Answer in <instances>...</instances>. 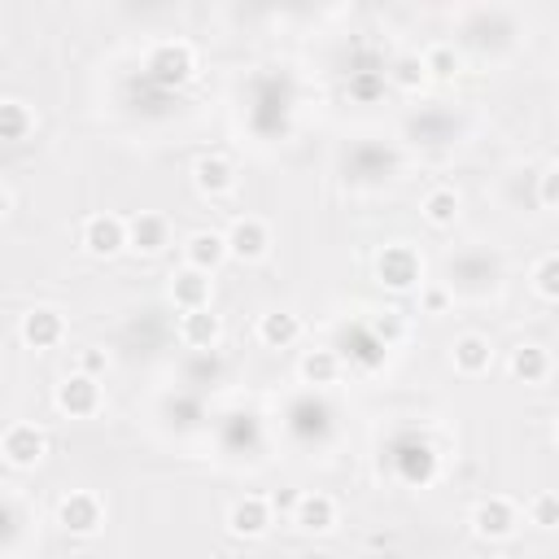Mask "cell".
Listing matches in <instances>:
<instances>
[{"mask_svg":"<svg viewBox=\"0 0 559 559\" xmlns=\"http://www.w3.org/2000/svg\"><path fill=\"white\" fill-rule=\"evenodd\" d=\"M166 245H170V223H166L162 214L140 210V214L127 218V249H131V253L157 258V253H166Z\"/></svg>","mask_w":559,"mask_h":559,"instance_id":"11","label":"cell"},{"mask_svg":"<svg viewBox=\"0 0 559 559\" xmlns=\"http://www.w3.org/2000/svg\"><path fill=\"white\" fill-rule=\"evenodd\" d=\"M227 262V245H223V231H192L183 240V266L201 271V275H214L218 266Z\"/></svg>","mask_w":559,"mask_h":559,"instance_id":"17","label":"cell"},{"mask_svg":"<svg viewBox=\"0 0 559 559\" xmlns=\"http://www.w3.org/2000/svg\"><path fill=\"white\" fill-rule=\"evenodd\" d=\"M389 83L402 87V92H419L428 83V70H424V57L419 52H397L393 66H389Z\"/></svg>","mask_w":559,"mask_h":559,"instance_id":"24","label":"cell"},{"mask_svg":"<svg viewBox=\"0 0 559 559\" xmlns=\"http://www.w3.org/2000/svg\"><path fill=\"white\" fill-rule=\"evenodd\" d=\"M297 336H301V319H297L293 310H266V314L258 319V341H262L266 349H288Z\"/></svg>","mask_w":559,"mask_h":559,"instance_id":"19","label":"cell"},{"mask_svg":"<svg viewBox=\"0 0 559 559\" xmlns=\"http://www.w3.org/2000/svg\"><path fill=\"white\" fill-rule=\"evenodd\" d=\"M179 341L192 349V354H210L218 341H223V319L210 310H188L179 314Z\"/></svg>","mask_w":559,"mask_h":559,"instance_id":"16","label":"cell"},{"mask_svg":"<svg viewBox=\"0 0 559 559\" xmlns=\"http://www.w3.org/2000/svg\"><path fill=\"white\" fill-rule=\"evenodd\" d=\"M44 454H48V432L39 428V424H26V419H17V424H9L4 432H0V459L9 463V467H39L44 463Z\"/></svg>","mask_w":559,"mask_h":559,"instance_id":"4","label":"cell"},{"mask_svg":"<svg viewBox=\"0 0 559 559\" xmlns=\"http://www.w3.org/2000/svg\"><path fill=\"white\" fill-rule=\"evenodd\" d=\"M507 371H511V380L546 384V380H550V349H546V345L524 341V345H515V349L507 354Z\"/></svg>","mask_w":559,"mask_h":559,"instance_id":"18","label":"cell"},{"mask_svg":"<svg viewBox=\"0 0 559 559\" xmlns=\"http://www.w3.org/2000/svg\"><path fill=\"white\" fill-rule=\"evenodd\" d=\"M376 280H380L384 288H393V293L419 288V280H424V258H419V249H411L406 240L384 245V249L376 253Z\"/></svg>","mask_w":559,"mask_h":559,"instance_id":"1","label":"cell"},{"mask_svg":"<svg viewBox=\"0 0 559 559\" xmlns=\"http://www.w3.org/2000/svg\"><path fill=\"white\" fill-rule=\"evenodd\" d=\"M537 205L542 210H555L559 205V166L555 162L542 166V175H537Z\"/></svg>","mask_w":559,"mask_h":559,"instance_id":"28","label":"cell"},{"mask_svg":"<svg viewBox=\"0 0 559 559\" xmlns=\"http://www.w3.org/2000/svg\"><path fill=\"white\" fill-rule=\"evenodd\" d=\"M419 57H424L428 79H454V74H459V52H454V44H432V48H424Z\"/></svg>","mask_w":559,"mask_h":559,"instance_id":"26","label":"cell"},{"mask_svg":"<svg viewBox=\"0 0 559 559\" xmlns=\"http://www.w3.org/2000/svg\"><path fill=\"white\" fill-rule=\"evenodd\" d=\"M336 498L332 493H323V489H306V493H297V502H293V524L301 528V533H332L336 528Z\"/></svg>","mask_w":559,"mask_h":559,"instance_id":"12","label":"cell"},{"mask_svg":"<svg viewBox=\"0 0 559 559\" xmlns=\"http://www.w3.org/2000/svg\"><path fill=\"white\" fill-rule=\"evenodd\" d=\"M17 336L26 349H57L66 341V314L57 306H35L17 319Z\"/></svg>","mask_w":559,"mask_h":559,"instance_id":"9","label":"cell"},{"mask_svg":"<svg viewBox=\"0 0 559 559\" xmlns=\"http://www.w3.org/2000/svg\"><path fill=\"white\" fill-rule=\"evenodd\" d=\"M419 214H424V223L437 227V231L454 227V223H459V192H454V188H432V192H424Z\"/></svg>","mask_w":559,"mask_h":559,"instance_id":"22","label":"cell"},{"mask_svg":"<svg viewBox=\"0 0 559 559\" xmlns=\"http://www.w3.org/2000/svg\"><path fill=\"white\" fill-rule=\"evenodd\" d=\"M109 371V354L105 349H79V376H92V380H100Z\"/></svg>","mask_w":559,"mask_h":559,"instance_id":"29","label":"cell"},{"mask_svg":"<svg viewBox=\"0 0 559 559\" xmlns=\"http://www.w3.org/2000/svg\"><path fill=\"white\" fill-rule=\"evenodd\" d=\"M79 245L92 253V258H118L127 249V218L118 214H87L83 218V231H79Z\"/></svg>","mask_w":559,"mask_h":559,"instance_id":"7","label":"cell"},{"mask_svg":"<svg viewBox=\"0 0 559 559\" xmlns=\"http://www.w3.org/2000/svg\"><path fill=\"white\" fill-rule=\"evenodd\" d=\"M533 293L542 301H559V253H542L533 262Z\"/></svg>","mask_w":559,"mask_h":559,"instance_id":"25","label":"cell"},{"mask_svg":"<svg viewBox=\"0 0 559 559\" xmlns=\"http://www.w3.org/2000/svg\"><path fill=\"white\" fill-rule=\"evenodd\" d=\"M271 524H275V511H271L266 493H245V498H236L231 511H227V528H231L236 537H245V542L266 537Z\"/></svg>","mask_w":559,"mask_h":559,"instance_id":"10","label":"cell"},{"mask_svg":"<svg viewBox=\"0 0 559 559\" xmlns=\"http://www.w3.org/2000/svg\"><path fill=\"white\" fill-rule=\"evenodd\" d=\"M57 524H61L70 537H96L100 524H105V502H100L92 489H70V493L57 502Z\"/></svg>","mask_w":559,"mask_h":559,"instance_id":"5","label":"cell"},{"mask_svg":"<svg viewBox=\"0 0 559 559\" xmlns=\"http://www.w3.org/2000/svg\"><path fill=\"white\" fill-rule=\"evenodd\" d=\"M35 131V109L17 96H0V144H22Z\"/></svg>","mask_w":559,"mask_h":559,"instance_id":"20","label":"cell"},{"mask_svg":"<svg viewBox=\"0 0 559 559\" xmlns=\"http://www.w3.org/2000/svg\"><path fill=\"white\" fill-rule=\"evenodd\" d=\"M524 515H528V524H537V528H559V498L550 493V489H542V493H533L528 502H524Z\"/></svg>","mask_w":559,"mask_h":559,"instance_id":"27","label":"cell"},{"mask_svg":"<svg viewBox=\"0 0 559 559\" xmlns=\"http://www.w3.org/2000/svg\"><path fill=\"white\" fill-rule=\"evenodd\" d=\"M266 502H271V511H293V502H297V493L293 489H275V493H266Z\"/></svg>","mask_w":559,"mask_h":559,"instance_id":"33","label":"cell"},{"mask_svg":"<svg viewBox=\"0 0 559 559\" xmlns=\"http://www.w3.org/2000/svg\"><path fill=\"white\" fill-rule=\"evenodd\" d=\"M148 74L157 79V83H166V87H179V83H188L192 74H197V48L188 44V39H157L153 48H148Z\"/></svg>","mask_w":559,"mask_h":559,"instance_id":"2","label":"cell"},{"mask_svg":"<svg viewBox=\"0 0 559 559\" xmlns=\"http://www.w3.org/2000/svg\"><path fill=\"white\" fill-rule=\"evenodd\" d=\"M100 380H92V376H79V371H70V376H61L57 380V389H52V406L61 411V415H70V419H92L96 411H100Z\"/></svg>","mask_w":559,"mask_h":559,"instance_id":"6","label":"cell"},{"mask_svg":"<svg viewBox=\"0 0 559 559\" xmlns=\"http://www.w3.org/2000/svg\"><path fill=\"white\" fill-rule=\"evenodd\" d=\"M210 297H214V280H210V275H201V271H192V266H179V271L170 275V301H175L179 314H188V310H210Z\"/></svg>","mask_w":559,"mask_h":559,"instance_id":"15","label":"cell"},{"mask_svg":"<svg viewBox=\"0 0 559 559\" xmlns=\"http://www.w3.org/2000/svg\"><path fill=\"white\" fill-rule=\"evenodd\" d=\"M397 472H402L406 485H428V480L437 476V454H432V445H424V441L406 445V450L397 454Z\"/></svg>","mask_w":559,"mask_h":559,"instance_id":"23","label":"cell"},{"mask_svg":"<svg viewBox=\"0 0 559 559\" xmlns=\"http://www.w3.org/2000/svg\"><path fill=\"white\" fill-rule=\"evenodd\" d=\"M9 205H13V197H9V188H4V183H0V218H4V214H9Z\"/></svg>","mask_w":559,"mask_h":559,"instance_id":"34","label":"cell"},{"mask_svg":"<svg viewBox=\"0 0 559 559\" xmlns=\"http://www.w3.org/2000/svg\"><path fill=\"white\" fill-rule=\"evenodd\" d=\"M450 362H454L459 376L476 380V376H485V371L493 367V341L480 336V332H463V336H454V345H450Z\"/></svg>","mask_w":559,"mask_h":559,"instance_id":"13","label":"cell"},{"mask_svg":"<svg viewBox=\"0 0 559 559\" xmlns=\"http://www.w3.org/2000/svg\"><path fill=\"white\" fill-rule=\"evenodd\" d=\"M472 533L480 537V542H507V537H515V528H520V507L507 498V493H489V498H480L476 507H472Z\"/></svg>","mask_w":559,"mask_h":559,"instance_id":"3","label":"cell"},{"mask_svg":"<svg viewBox=\"0 0 559 559\" xmlns=\"http://www.w3.org/2000/svg\"><path fill=\"white\" fill-rule=\"evenodd\" d=\"M223 245H227V258H236V262H258V258H266V249H271V227H266L258 214H240V218L223 231Z\"/></svg>","mask_w":559,"mask_h":559,"instance_id":"8","label":"cell"},{"mask_svg":"<svg viewBox=\"0 0 559 559\" xmlns=\"http://www.w3.org/2000/svg\"><path fill=\"white\" fill-rule=\"evenodd\" d=\"M380 87H384V79H380V74H371V70H358V74L349 79V92H354L358 100H371Z\"/></svg>","mask_w":559,"mask_h":559,"instance_id":"30","label":"cell"},{"mask_svg":"<svg viewBox=\"0 0 559 559\" xmlns=\"http://www.w3.org/2000/svg\"><path fill=\"white\" fill-rule=\"evenodd\" d=\"M297 376H301L306 384H314V389L336 384V376H341V354H336V349H328V345L306 349V354H301V362H297Z\"/></svg>","mask_w":559,"mask_h":559,"instance_id":"21","label":"cell"},{"mask_svg":"<svg viewBox=\"0 0 559 559\" xmlns=\"http://www.w3.org/2000/svg\"><path fill=\"white\" fill-rule=\"evenodd\" d=\"M376 332H380L384 341H397V336L406 332V323H402V314H397V310H380V319H376Z\"/></svg>","mask_w":559,"mask_h":559,"instance_id":"32","label":"cell"},{"mask_svg":"<svg viewBox=\"0 0 559 559\" xmlns=\"http://www.w3.org/2000/svg\"><path fill=\"white\" fill-rule=\"evenodd\" d=\"M192 183H197L201 197H227V192L236 188V166H231V157H223V153H201V157L192 162Z\"/></svg>","mask_w":559,"mask_h":559,"instance_id":"14","label":"cell"},{"mask_svg":"<svg viewBox=\"0 0 559 559\" xmlns=\"http://www.w3.org/2000/svg\"><path fill=\"white\" fill-rule=\"evenodd\" d=\"M419 301H424L428 314H445V306H450V288H445V284H428V288H419Z\"/></svg>","mask_w":559,"mask_h":559,"instance_id":"31","label":"cell"}]
</instances>
